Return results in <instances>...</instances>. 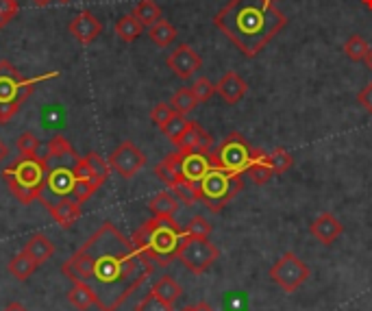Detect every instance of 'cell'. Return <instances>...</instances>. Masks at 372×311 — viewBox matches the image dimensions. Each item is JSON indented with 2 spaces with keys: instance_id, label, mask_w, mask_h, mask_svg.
Segmentation results:
<instances>
[{
  "instance_id": "1",
  "label": "cell",
  "mask_w": 372,
  "mask_h": 311,
  "mask_svg": "<svg viewBox=\"0 0 372 311\" xmlns=\"http://www.w3.org/2000/svg\"><path fill=\"white\" fill-rule=\"evenodd\" d=\"M153 272V261L111 222H103L61 266V274L94 294V307L118 311Z\"/></svg>"
},
{
  "instance_id": "2",
  "label": "cell",
  "mask_w": 372,
  "mask_h": 311,
  "mask_svg": "<svg viewBox=\"0 0 372 311\" xmlns=\"http://www.w3.org/2000/svg\"><path fill=\"white\" fill-rule=\"evenodd\" d=\"M214 26L253 59L288 26V18L273 0H229L216 13Z\"/></svg>"
},
{
  "instance_id": "3",
  "label": "cell",
  "mask_w": 372,
  "mask_h": 311,
  "mask_svg": "<svg viewBox=\"0 0 372 311\" xmlns=\"http://www.w3.org/2000/svg\"><path fill=\"white\" fill-rule=\"evenodd\" d=\"M183 239L181 227L173 216H153L138 231L133 233L131 241L144 257H148L157 266H170L177 259L179 246Z\"/></svg>"
},
{
  "instance_id": "4",
  "label": "cell",
  "mask_w": 372,
  "mask_h": 311,
  "mask_svg": "<svg viewBox=\"0 0 372 311\" xmlns=\"http://www.w3.org/2000/svg\"><path fill=\"white\" fill-rule=\"evenodd\" d=\"M48 175V159L46 157H20L11 165L3 170V179L9 192L22 202L28 204L33 200H40L46 187Z\"/></svg>"
},
{
  "instance_id": "5",
  "label": "cell",
  "mask_w": 372,
  "mask_h": 311,
  "mask_svg": "<svg viewBox=\"0 0 372 311\" xmlns=\"http://www.w3.org/2000/svg\"><path fill=\"white\" fill-rule=\"evenodd\" d=\"M48 77H57V75L26 79L20 75V70L11 61H0V124H9V120L28 100V96L35 92L38 83L46 81Z\"/></svg>"
},
{
  "instance_id": "6",
  "label": "cell",
  "mask_w": 372,
  "mask_h": 311,
  "mask_svg": "<svg viewBox=\"0 0 372 311\" xmlns=\"http://www.w3.org/2000/svg\"><path fill=\"white\" fill-rule=\"evenodd\" d=\"M196 187H198L200 200L209 207V212L218 214L242 192L244 181H242V175H233V172L212 165V170L200 179Z\"/></svg>"
},
{
  "instance_id": "7",
  "label": "cell",
  "mask_w": 372,
  "mask_h": 311,
  "mask_svg": "<svg viewBox=\"0 0 372 311\" xmlns=\"http://www.w3.org/2000/svg\"><path fill=\"white\" fill-rule=\"evenodd\" d=\"M253 153L255 151L244 140L242 133H231L224 137L222 144L216 151L209 153V159L214 168L233 172V175H244L253 161Z\"/></svg>"
},
{
  "instance_id": "8",
  "label": "cell",
  "mask_w": 372,
  "mask_h": 311,
  "mask_svg": "<svg viewBox=\"0 0 372 311\" xmlns=\"http://www.w3.org/2000/svg\"><path fill=\"white\" fill-rule=\"evenodd\" d=\"M220 257V251L216 244H212L209 239H200V237H190L183 235L181 246L177 253V259L192 272V274H202L207 272L216 259Z\"/></svg>"
},
{
  "instance_id": "9",
  "label": "cell",
  "mask_w": 372,
  "mask_h": 311,
  "mask_svg": "<svg viewBox=\"0 0 372 311\" xmlns=\"http://www.w3.org/2000/svg\"><path fill=\"white\" fill-rule=\"evenodd\" d=\"M270 279H273L283 292L294 294L302 283L310 279V266L294 253H285L279 261L270 268Z\"/></svg>"
},
{
  "instance_id": "10",
  "label": "cell",
  "mask_w": 372,
  "mask_h": 311,
  "mask_svg": "<svg viewBox=\"0 0 372 311\" xmlns=\"http://www.w3.org/2000/svg\"><path fill=\"white\" fill-rule=\"evenodd\" d=\"M111 170H116L122 179H133L146 165V155L133 142H122L109 157Z\"/></svg>"
},
{
  "instance_id": "11",
  "label": "cell",
  "mask_w": 372,
  "mask_h": 311,
  "mask_svg": "<svg viewBox=\"0 0 372 311\" xmlns=\"http://www.w3.org/2000/svg\"><path fill=\"white\" fill-rule=\"evenodd\" d=\"M165 65L175 72V77H179L181 81H187L202 67V59L190 44H179L170 55H168Z\"/></svg>"
},
{
  "instance_id": "12",
  "label": "cell",
  "mask_w": 372,
  "mask_h": 311,
  "mask_svg": "<svg viewBox=\"0 0 372 311\" xmlns=\"http://www.w3.org/2000/svg\"><path fill=\"white\" fill-rule=\"evenodd\" d=\"M77 187V175H75V165L67 168V165H57L53 170H48L46 175V187L44 194H50L53 198H65V196H72ZM42 194V196H44Z\"/></svg>"
},
{
  "instance_id": "13",
  "label": "cell",
  "mask_w": 372,
  "mask_h": 311,
  "mask_svg": "<svg viewBox=\"0 0 372 311\" xmlns=\"http://www.w3.org/2000/svg\"><path fill=\"white\" fill-rule=\"evenodd\" d=\"M42 204L48 209V214L55 218V222L61 229H70L81 218V202L77 198H59V200H42Z\"/></svg>"
},
{
  "instance_id": "14",
  "label": "cell",
  "mask_w": 372,
  "mask_h": 311,
  "mask_svg": "<svg viewBox=\"0 0 372 311\" xmlns=\"http://www.w3.org/2000/svg\"><path fill=\"white\" fill-rule=\"evenodd\" d=\"M175 146H177V151H185V153H212L214 140L198 122L190 120L185 133L181 135V140Z\"/></svg>"
},
{
  "instance_id": "15",
  "label": "cell",
  "mask_w": 372,
  "mask_h": 311,
  "mask_svg": "<svg viewBox=\"0 0 372 311\" xmlns=\"http://www.w3.org/2000/svg\"><path fill=\"white\" fill-rule=\"evenodd\" d=\"M70 33L75 36L77 42L81 44H92L98 40V36L103 33V24H100V20L92 13V11H81L72 22H70Z\"/></svg>"
},
{
  "instance_id": "16",
  "label": "cell",
  "mask_w": 372,
  "mask_h": 311,
  "mask_svg": "<svg viewBox=\"0 0 372 311\" xmlns=\"http://www.w3.org/2000/svg\"><path fill=\"white\" fill-rule=\"evenodd\" d=\"M183 153V159H181V175H183V181L187 183H194L198 185L200 179L207 175L212 170V159H209V153Z\"/></svg>"
},
{
  "instance_id": "17",
  "label": "cell",
  "mask_w": 372,
  "mask_h": 311,
  "mask_svg": "<svg viewBox=\"0 0 372 311\" xmlns=\"http://www.w3.org/2000/svg\"><path fill=\"white\" fill-rule=\"evenodd\" d=\"M310 231H312V235L320 241V244L331 246L333 241L344 233V224H342L340 220H337L331 212H324V214H320V216L312 222Z\"/></svg>"
},
{
  "instance_id": "18",
  "label": "cell",
  "mask_w": 372,
  "mask_h": 311,
  "mask_svg": "<svg viewBox=\"0 0 372 311\" xmlns=\"http://www.w3.org/2000/svg\"><path fill=\"white\" fill-rule=\"evenodd\" d=\"M246 92H248V85L238 72H226L216 83V94H220L222 100L229 102V105H238V102L246 96Z\"/></svg>"
},
{
  "instance_id": "19",
  "label": "cell",
  "mask_w": 372,
  "mask_h": 311,
  "mask_svg": "<svg viewBox=\"0 0 372 311\" xmlns=\"http://www.w3.org/2000/svg\"><path fill=\"white\" fill-rule=\"evenodd\" d=\"M181 159H183V153L177 151V153L165 155V157L157 163V168H155L157 179L163 181L170 190L183 181V175H181Z\"/></svg>"
},
{
  "instance_id": "20",
  "label": "cell",
  "mask_w": 372,
  "mask_h": 311,
  "mask_svg": "<svg viewBox=\"0 0 372 311\" xmlns=\"http://www.w3.org/2000/svg\"><path fill=\"white\" fill-rule=\"evenodd\" d=\"M24 255H28L38 266L46 263L53 255H55V244L44 235V233H35L33 237H28V241L22 249Z\"/></svg>"
},
{
  "instance_id": "21",
  "label": "cell",
  "mask_w": 372,
  "mask_h": 311,
  "mask_svg": "<svg viewBox=\"0 0 372 311\" xmlns=\"http://www.w3.org/2000/svg\"><path fill=\"white\" fill-rule=\"evenodd\" d=\"M246 172H248L251 179L257 185H263V183H268L270 179L275 177V170H273V165H270L268 153H263V151H255L253 153V161H251Z\"/></svg>"
},
{
  "instance_id": "22",
  "label": "cell",
  "mask_w": 372,
  "mask_h": 311,
  "mask_svg": "<svg viewBox=\"0 0 372 311\" xmlns=\"http://www.w3.org/2000/svg\"><path fill=\"white\" fill-rule=\"evenodd\" d=\"M148 209L153 216H173L179 212V198L173 192H159L155 198H151Z\"/></svg>"
},
{
  "instance_id": "23",
  "label": "cell",
  "mask_w": 372,
  "mask_h": 311,
  "mask_svg": "<svg viewBox=\"0 0 372 311\" xmlns=\"http://www.w3.org/2000/svg\"><path fill=\"white\" fill-rule=\"evenodd\" d=\"M157 298H161L163 302H168V305H175L181 296H183V288L173 279V276H161V279L153 285V290H151Z\"/></svg>"
},
{
  "instance_id": "24",
  "label": "cell",
  "mask_w": 372,
  "mask_h": 311,
  "mask_svg": "<svg viewBox=\"0 0 372 311\" xmlns=\"http://www.w3.org/2000/svg\"><path fill=\"white\" fill-rule=\"evenodd\" d=\"M177 28L168 22V20H159L157 24H153L151 28H148V38H151V42L155 44V46H159V48H168L170 46L175 40H177Z\"/></svg>"
},
{
  "instance_id": "25",
  "label": "cell",
  "mask_w": 372,
  "mask_h": 311,
  "mask_svg": "<svg viewBox=\"0 0 372 311\" xmlns=\"http://www.w3.org/2000/svg\"><path fill=\"white\" fill-rule=\"evenodd\" d=\"M114 31H116V36H118L122 42L131 44V42H135V40H138V38L142 36L144 26H142V22H140L138 18H135L133 13H128V16H122V18L116 22Z\"/></svg>"
},
{
  "instance_id": "26",
  "label": "cell",
  "mask_w": 372,
  "mask_h": 311,
  "mask_svg": "<svg viewBox=\"0 0 372 311\" xmlns=\"http://www.w3.org/2000/svg\"><path fill=\"white\" fill-rule=\"evenodd\" d=\"M46 151H48V157H46L48 161H50V159H63V157H70L72 161L79 159V155H77V151L72 148V144L67 142L61 133H57V135L50 137L48 144H46Z\"/></svg>"
},
{
  "instance_id": "27",
  "label": "cell",
  "mask_w": 372,
  "mask_h": 311,
  "mask_svg": "<svg viewBox=\"0 0 372 311\" xmlns=\"http://www.w3.org/2000/svg\"><path fill=\"white\" fill-rule=\"evenodd\" d=\"M40 266L33 261L28 255H24V253H18L16 257H11V261H9V266H7V270H9V274L13 276V279H18V281H26L28 276L35 272Z\"/></svg>"
},
{
  "instance_id": "28",
  "label": "cell",
  "mask_w": 372,
  "mask_h": 311,
  "mask_svg": "<svg viewBox=\"0 0 372 311\" xmlns=\"http://www.w3.org/2000/svg\"><path fill=\"white\" fill-rule=\"evenodd\" d=\"M133 16L142 22V26H153L161 20V7L155 3V0H140L133 9Z\"/></svg>"
},
{
  "instance_id": "29",
  "label": "cell",
  "mask_w": 372,
  "mask_h": 311,
  "mask_svg": "<svg viewBox=\"0 0 372 311\" xmlns=\"http://www.w3.org/2000/svg\"><path fill=\"white\" fill-rule=\"evenodd\" d=\"M85 159H87V163H89V170H92V177H94V183L98 185V187H103V183H107V179H109V172H111V165H109V161H105L103 157H100L98 153H87L85 155Z\"/></svg>"
},
{
  "instance_id": "30",
  "label": "cell",
  "mask_w": 372,
  "mask_h": 311,
  "mask_svg": "<svg viewBox=\"0 0 372 311\" xmlns=\"http://www.w3.org/2000/svg\"><path fill=\"white\" fill-rule=\"evenodd\" d=\"M196 105H198V98L194 96V92L190 87L177 89L173 100H170V107L175 109V114H181V116H187L190 111H194Z\"/></svg>"
},
{
  "instance_id": "31",
  "label": "cell",
  "mask_w": 372,
  "mask_h": 311,
  "mask_svg": "<svg viewBox=\"0 0 372 311\" xmlns=\"http://www.w3.org/2000/svg\"><path fill=\"white\" fill-rule=\"evenodd\" d=\"M187 124H190V120H185V116H181V114H175L170 120H168L163 126H161V133L170 140L173 144H177L179 140H181V135L185 133V129H187Z\"/></svg>"
},
{
  "instance_id": "32",
  "label": "cell",
  "mask_w": 372,
  "mask_h": 311,
  "mask_svg": "<svg viewBox=\"0 0 372 311\" xmlns=\"http://www.w3.org/2000/svg\"><path fill=\"white\" fill-rule=\"evenodd\" d=\"M214 227L207 218H202V216H194L187 227L183 229V235H190V237H200V239H209Z\"/></svg>"
},
{
  "instance_id": "33",
  "label": "cell",
  "mask_w": 372,
  "mask_h": 311,
  "mask_svg": "<svg viewBox=\"0 0 372 311\" xmlns=\"http://www.w3.org/2000/svg\"><path fill=\"white\" fill-rule=\"evenodd\" d=\"M67 300H70L81 311L94 307V294L85 285H79V283H72V290L67 292Z\"/></svg>"
},
{
  "instance_id": "34",
  "label": "cell",
  "mask_w": 372,
  "mask_h": 311,
  "mask_svg": "<svg viewBox=\"0 0 372 311\" xmlns=\"http://www.w3.org/2000/svg\"><path fill=\"white\" fill-rule=\"evenodd\" d=\"M368 50H370L368 42L361 36H357V33H355V36H351L346 40V44H344V53H346V57L351 61H363L366 55H368Z\"/></svg>"
},
{
  "instance_id": "35",
  "label": "cell",
  "mask_w": 372,
  "mask_h": 311,
  "mask_svg": "<svg viewBox=\"0 0 372 311\" xmlns=\"http://www.w3.org/2000/svg\"><path fill=\"white\" fill-rule=\"evenodd\" d=\"M16 146H18V151H20L22 157H35L38 151H40V146H42V142H40V137H38L35 133L26 131V133H22V135L18 137Z\"/></svg>"
},
{
  "instance_id": "36",
  "label": "cell",
  "mask_w": 372,
  "mask_h": 311,
  "mask_svg": "<svg viewBox=\"0 0 372 311\" xmlns=\"http://www.w3.org/2000/svg\"><path fill=\"white\" fill-rule=\"evenodd\" d=\"M268 159H270V165H273V170H275V175H283V172H288L294 165V157L285 148H275L273 153L268 155Z\"/></svg>"
},
{
  "instance_id": "37",
  "label": "cell",
  "mask_w": 372,
  "mask_h": 311,
  "mask_svg": "<svg viewBox=\"0 0 372 311\" xmlns=\"http://www.w3.org/2000/svg\"><path fill=\"white\" fill-rule=\"evenodd\" d=\"M173 192H175V196L179 198V202H183V204H194V202L200 200L198 187H196L194 183H187V181H181L179 185H175Z\"/></svg>"
},
{
  "instance_id": "38",
  "label": "cell",
  "mask_w": 372,
  "mask_h": 311,
  "mask_svg": "<svg viewBox=\"0 0 372 311\" xmlns=\"http://www.w3.org/2000/svg\"><path fill=\"white\" fill-rule=\"evenodd\" d=\"M190 89L194 92V96L198 98V102H207L216 94V85L207 77H200L198 81H194V85Z\"/></svg>"
},
{
  "instance_id": "39",
  "label": "cell",
  "mask_w": 372,
  "mask_h": 311,
  "mask_svg": "<svg viewBox=\"0 0 372 311\" xmlns=\"http://www.w3.org/2000/svg\"><path fill=\"white\" fill-rule=\"evenodd\" d=\"M135 311H173V305L163 302L161 298H157V296L151 292V294H146V296L140 300V305L135 307Z\"/></svg>"
},
{
  "instance_id": "40",
  "label": "cell",
  "mask_w": 372,
  "mask_h": 311,
  "mask_svg": "<svg viewBox=\"0 0 372 311\" xmlns=\"http://www.w3.org/2000/svg\"><path fill=\"white\" fill-rule=\"evenodd\" d=\"M20 11L18 0H0V28H5Z\"/></svg>"
},
{
  "instance_id": "41",
  "label": "cell",
  "mask_w": 372,
  "mask_h": 311,
  "mask_svg": "<svg viewBox=\"0 0 372 311\" xmlns=\"http://www.w3.org/2000/svg\"><path fill=\"white\" fill-rule=\"evenodd\" d=\"M175 116V109L170 107V102H159V105H155L153 107V111H151V120L161 129L168 120H170Z\"/></svg>"
},
{
  "instance_id": "42",
  "label": "cell",
  "mask_w": 372,
  "mask_h": 311,
  "mask_svg": "<svg viewBox=\"0 0 372 311\" xmlns=\"http://www.w3.org/2000/svg\"><path fill=\"white\" fill-rule=\"evenodd\" d=\"M357 102L372 116V83H368L366 87H361V92L357 94Z\"/></svg>"
},
{
  "instance_id": "43",
  "label": "cell",
  "mask_w": 372,
  "mask_h": 311,
  "mask_svg": "<svg viewBox=\"0 0 372 311\" xmlns=\"http://www.w3.org/2000/svg\"><path fill=\"white\" fill-rule=\"evenodd\" d=\"M181 311H216L209 302H205V300H202V302H196V305H190V307H183Z\"/></svg>"
},
{
  "instance_id": "44",
  "label": "cell",
  "mask_w": 372,
  "mask_h": 311,
  "mask_svg": "<svg viewBox=\"0 0 372 311\" xmlns=\"http://www.w3.org/2000/svg\"><path fill=\"white\" fill-rule=\"evenodd\" d=\"M5 311H28L22 302H9L7 307H5Z\"/></svg>"
},
{
  "instance_id": "45",
  "label": "cell",
  "mask_w": 372,
  "mask_h": 311,
  "mask_svg": "<svg viewBox=\"0 0 372 311\" xmlns=\"http://www.w3.org/2000/svg\"><path fill=\"white\" fill-rule=\"evenodd\" d=\"M7 157H9V146L3 140H0V161H5Z\"/></svg>"
},
{
  "instance_id": "46",
  "label": "cell",
  "mask_w": 372,
  "mask_h": 311,
  "mask_svg": "<svg viewBox=\"0 0 372 311\" xmlns=\"http://www.w3.org/2000/svg\"><path fill=\"white\" fill-rule=\"evenodd\" d=\"M31 3L35 5V7H48V5L53 3V0H31Z\"/></svg>"
},
{
  "instance_id": "47",
  "label": "cell",
  "mask_w": 372,
  "mask_h": 311,
  "mask_svg": "<svg viewBox=\"0 0 372 311\" xmlns=\"http://www.w3.org/2000/svg\"><path fill=\"white\" fill-rule=\"evenodd\" d=\"M363 61H366V67H368V70L372 72V48L368 50V55H366V59H363Z\"/></svg>"
},
{
  "instance_id": "48",
  "label": "cell",
  "mask_w": 372,
  "mask_h": 311,
  "mask_svg": "<svg viewBox=\"0 0 372 311\" xmlns=\"http://www.w3.org/2000/svg\"><path fill=\"white\" fill-rule=\"evenodd\" d=\"M59 3H70V0H59Z\"/></svg>"
}]
</instances>
